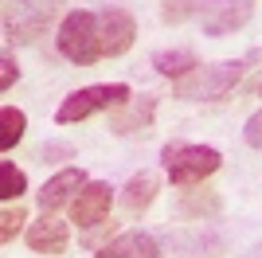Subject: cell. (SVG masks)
Returning <instances> with one entry per match:
<instances>
[{"label": "cell", "mask_w": 262, "mask_h": 258, "mask_svg": "<svg viewBox=\"0 0 262 258\" xmlns=\"http://www.w3.org/2000/svg\"><path fill=\"white\" fill-rule=\"evenodd\" d=\"M200 59L192 51H184V47H176V51H157L153 55V71L164 78H172V82H180V78H188L192 71H200Z\"/></svg>", "instance_id": "5bb4252c"}, {"label": "cell", "mask_w": 262, "mask_h": 258, "mask_svg": "<svg viewBox=\"0 0 262 258\" xmlns=\"http://www.w3.org/2000/svg\"><path fill=\"white\" fill-rule=\"evenodd\" d=\"M258 98H262V82H258Z\"/></svg>", "instance_id": "603a6c76"}, {"label": "cell", "mask_w": 262, "mask_h": 258, "mask_svg": "<svg viewBox=\"0 0 262 258\" xmlns=\"http://www.w3.org/2000/svg\"><path fill=\"white\" fill-rule=\"evenodd\" d=\"M63 4L67 0H4V35L20 43L43 35Z\"/></svg>", "instance_id": "5b68a950"}, {"label": "cell", "mask_w": 262, "mask_h": 258, "mask_svg": "<svg viewBox=\"0 0 262 258\" xmlns=\"http://www.w3.org/2000/svg\"><path fill=\"white\" fill-rule=\"evenodd\" d=\"M24 133H28V114L16 110V106H4L0 110V149L4 153L16 149V145L24 141Z\"/></svg>", "instance_id": "9a60e30c"}, {"label": "cell", "mask_w": 262, "mask_h": 258, "mask_svg": "<svg viewBox=\"0 0 262 258\" xmlns=\"http://www.w3.org/2000/svg\"><path fill=\"white\" fill-rule=\"evenodd\" d=\"M157 192H161V180H157V172H137V176H129V184L121 188V207L129 215H141L153 207Z\"/></svg>", "instance_id": "4fadbf2b"}, {"label": "cell", "mask_w": 262, "mask_h": 258, "mask_svg": "<svg viewBox=\"0 0 262 258\" xmlns=\"http://www.w3.org/2000/svg\"><path fill=\"white\" fill-rule=\"evenodd\" d=\"M133 35H137V20H133L125 8H102L98 12V51L102 59H118L133 47Z\"/></svg>", "instance_id": "8992f818"}, {"label": "cell", "mask_w": 262, "mask_h": 258, "mask_svg": "<svg viewBox=\"0 0 262 258\" xmlns=\"http://www.w3.org/2000/svg\"><path fill=\"white\" fill-rule=\"evenodd\" d=\"M243 137H247V145H251V149L262 153V110H254L251 118H247V125H243Z\"/></svg>", "instance_id": "ffe728a7"}, {"label": "cell", "mask_w": 262, "mask_h": 258, "mask_svg": "<svg viewBox=\"0 0 262 258\" xmlns=\"http://www.w3.org/2000/svg\"><path fill=\"white\" fill-rule=\"evenodd\" d=\"M153 114H157V98H133L129 106L114 110V118H110V129L118 133V137H133V133H145V129L153 125Z\"/></svg>", "instance_id": "30bf717a"}, {"label": "cell", "mask_w": 262, "mask_h": 258, "mask_svg": "<svg viewBox=\"0 0 262 258\" xmlns=\"http://www.w3.org/2000/svg\"><path fill=\"white\" fill-rule=\"evenodd\" d=\"M110 204H114V188L102 184V180H90L86 188L71 200V219H75L78 227H98V223H106Z\"/></svg>", "instance_id": "ba28073f"}, {"label": "cell", "mask_w": 262, "mask_h": 258, "mask_svg": "<svg viewBox=\"0 0 262 258\" xmlns=\"http://www.w3.org/2000/svg\"><path fill=\"white\" fill-rule=\"evenodd\" d=\"M161 164L164 176L176 184V188H192V184H204L208 176H215L223 157L211 145H192V141H168L161 149Z\"/></svg>", "instance_id": "7a4b0ae2"}, {"label": "cell", "mask_w": 262, "mask_h": 258, "mask_svg": "<svg viewBox=\"0 0 262 258\" xmlns=\"http://www.w3.org/2000/svg\"><path fill=\"white\" fill-rule=\"evenodd\" d=\"M86 172L82 168H63V172H55L51 180L39 188V211L43 215H51V211H59L63 204H71L82 188H86Z\"/></svg>", "instance_id": "9c48e42d"}, {"label": "cell", "mask_w": 262, "mask_h": 258, "mask_svg": "<svg viewBox=\"0 0 262 258\" xmlns=\"http://www.w3.org/2000/svg\"><path fill=\"white\" fill-rule=\"evenodd\" d=\"M254 16V0H204V12H200V28L204 35H231L247 28V20Z\"/></svg>", "instance_id": "52a82bcc"}, {"label": "cell", "mask_w": 262, "mask_h": 258, "mask_svg": "<svg viewBox=\"0 0 262 258\" xmlns=\"http://www.w3.org/2000/svg\"><path fill=\"white\" fill-rule=\"evenodd\" d=\"M24 192H28V176L12 161H4L0 164V200H4V204H20Z\"/></svg>", "instance_id": "2e32d148"}, {"label": "cell", "mask_w": 262, "mask_h": 258, "mask_svg": "<svg viewBox=\"0 0 262 258\" xmlns=\"http://www.w3.org/2000/svg\"><path fill=\"white\" fill-rule=\"evenodd\" d=\"M200 12H204V0H164L161 20L164 24H184V20H192V16L200 20Z\"/></svg>", "instance_id": "e0dca14e"}, {"label": "cell", "mask_w": 262, "mask_h": 258, "mask_svg": "<svg viewBox=\"0 0 262 258\" xmlns=\"http://www.w3.org/2000/svg\"><path fill=\"white\" fill-rule=\"evenodd\" d=\"M180 211H184V215H211V211H219V200L208 192V188H200V192H184Z\"/></svg>", "instance_id": "ac0fdd59"}, {"label": "cell", "mask_w": 262, "mask_h": 258, "mask_svg": "<svg viewBox=\"0 0 262 258\" xmlns=\"http://www.w3.org/2000/svg\"><path fill=\"white\" fill-rule=\"evenodd\" d=\"M94 258H161V247H157V239L145 235V231H125V235H118L114 243H106Z\"/></svg>", "instance_id": "7c38bea8"}, {"label": "cell", "mask_w": 262, "mask_h": 258, "mask_svg": "<svg viewBox=\"0 0 262 258\" xmlns=\"http://www.w3.org/2000/svg\"><path fill=\"white\" fill-rule=\"evenodd\" d=\"M28 247H32L35 254H67L71 231H67V223H59L55 215H43L39 223L28 227Z\"/></svg>", "instance_id": "8fae6325"}, {"label": "cell", "mask_w": 262, "mask_h": 258, "mask_svg": "<svg viewBox=\"0 0 262 258\" xmlns=\"http://www.w3.org/2000/svg\"><path fill=\"white\" fill-rule=\"evenodd\" d=\"M39 157H71V149H67V145H43Z\"/></svg>", "instance_id": "7402d4cb"}, {"label": "cell", "mask_w": 262, "mask_h": 258, "mask_svg": "<svg viewBox=\"0 0 262 258\" xmlns=\"http://www.w3.org/2000/svg\"><path fill=\"white\" fill-rule=\"evenodd\" d=\"M254 63H262V47H254V51L243 55V59H223V63L200 67V71H192L188 78L172 82V94L184 98V102H215V98L231 94Z\"/></svg>", "instance_id": "6da1fadb"}, {"label": "cell", "mask_w": 262, "mask_h": 258, "mask_svg": "<svg viewBox=\"0 0 262 258\" xmlns=\"http://www.w3.org/2000/svg\"><path fill=\"white\" fill-rule=\"evenodd\" d=\"M28 223V211H24L20 204L16 207H4V215H0V239H4V243H12V239H16V231H20V227Z\"/></svg>", "instance_id": "d6986e66"}, {"label": "cell", "mask_w": 262, "mask_h": 258, "mask_svg": "<svg viewBox=\"0 0 262 258\" xmlns=\"http://www.w3.org/2000/svg\"><path fill=\"white\" fill-rule=\"evenodd\" d=\"M55 43H59V55H63L67 63H75V67L98 63L102 59V51H98V12H90V8L67 12L63 24H59Z\"/></svg>", "instance_id": "3957f363"}, {"label": "cell", "mask_w": 262, "mask_h": 258, "mask_svg": "<svg viewBox=\"0 0 262 258\" xmlns=\"http://www.w3.org/2000/svg\"><path fill=\"white\" fill-rule=\"evenodd\" d=\"M133 102V90L125 82H102V86H82L75 94H67L55 110V121L59 125H75V121H86L90 114H102V110H121Z\"/></svg>", "instance_id": "277c9868"}, {"label": "cell", "mask_w": 262, "mask_h": 258, "mask_svg": "<svg viewBox=\"0 0 262 258\" xmlns=\"http://www.w3.org/2000/svg\"><path fill=\"white\" fill-rule=\"evenodd\" d=\"M16 78H20V67H16V59L4 51V55H0V90H8Z\"/></svg>", "instance_id": "44dd1931"}]
</instances>
